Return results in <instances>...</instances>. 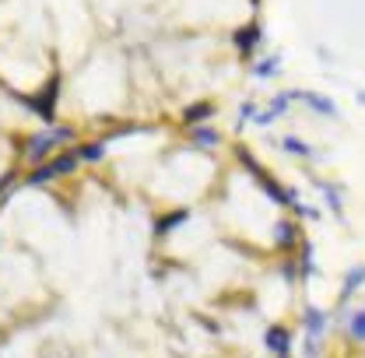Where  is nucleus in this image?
I'll return each instance as SVG.
<instances>
[{
	"mask_svg": "<svg viewBox=\"0 0 365 358\" xmlns=\"http://www.w3.org/2000/svg\"><path fill=\"white\" fill-rule=\"evenodd\" d=\"M67 140H74V131H71V127H49L46 134H36L32 140H29V151H25V155H29L32 165H39L43 158L53 155L56 144H67Z\"/></svg>",
	"mask_w": 365,
	"mask_h": 358,
	"instance_id": "1",
	"label": "nucleus"
},
{
	"mask_svg": "<svg viewBox=\"0 0 365 358\" xmlns=\"http://www.w3.org/2000/svg\"><path fill=\"white\" fill-rule=\"evenodd\" d=\"M78 151H67V155H56L53 162H43V165H36L25 183H32V186H39V183H49V179H60V176H71L74 169H78Z\"/></svg>",
	"mask_w": 365,
	"mask_h": 358,
	"instance_id": "2",
	"label": "nucleus"
},
{
	"mask_svg": "<svg viewBox=\"0 0 365 358\" xmlns=\"http://www.w3.org/2000/svg\"><path fill=\"white\" fill-rule=\"evenodd\" d=\"M56 98H60V74H53L49 85H46L39 95H29V98H21V102H25L29 109H36L43 123H53V120H56Z\"/></svg>",
	"mask_w": 365,
	"mask_h": 358,
	"instance_id": "3",
	"label": "nucleus"
},
{
	"mask_svg": "<svg viewBox=\"0 0 365 358\" xmlns=\"http://www.w3.org/2000/svg\"><path fill=\"white\" fill-rule=\"evenodd\" d=\"M264 344H267V348H271L274 355H288V348H292V334H288V330H284V327H277V323H274V327H267V334H264Z\"/></svg>",
	"mask_w": 365,
	"mask_h": 358,
	"instance_id": "4",
	"label": "nucleus"
},
{
	"mask_svg": "<svg viewBox=\"0 0 365 358\" xmlns=\"http://www.w3.org/2000/svg\"><path fill=\"white\" fill-rule=\"evenodd\" d=\"M232 43H235L239 53H250L257 43H264V29H260V25H246V29H239V32L232 36Z\"/></svg>",
	"mask_w": 365,
	"mask_h": 358,
	"instance_id": "5",
	"label": "nucleus"
},
{
	"mask_svg": "<svg viewBox=\"0 0 365 358\" xmlns=\"http://www.w3.org/2000/svg\"><path fill=\"white\" fill-rule=\"evenodd\" d=\"M365 285V264H355V267L344 274V288H341V299H351L359 288Z\"/></svg>",
	"mask_w": 365,
	"mask_h": 358,
	"instance_id": "6",
	"label": "nucleus"
},
{
	"mask_svg": "<svg viewBox=\"0 0 365 358\" xmlns=\"http://www.w3.org/2000/svg\"><path fill=\"white\" fill-rule=\"evenodd\" d=\"M302 327H306V337H309V341H317L319 334H323V327H327V313H319V310H306Z\"/></svg>",
	"mask_w": 365,
	"mask_h": 358,
	"instance_id": "7",
	"label": "nucleus"
},
{
	"mask_svg": "<svg viewBox=\"0 0 365 358\" xmlns=\"http://www.w3.org/2000/svg\"><path fill=\"white\" fill-rule=\"evenodd\" d=\"M299 98H306L317 113H323V116H330V120H337V106L327 98V95H313V91H299Z\"/></svg>",
	"mask_w": 365,
	"mask_h": 358,
	"instance_id": "8",
	"label": "nucleus"
},
{
	"mask_svg": "<svg viewBox=\"0 0 365 358\" xmlns=\"http://www.w3.org/2000/svg\"><path fill=\"white\" fill-rule=\"evenodd\" d=\"M313 186L317 190H323V197H327V204H330V211L334 215H341V186H334V183H327V179H313Z\"/></svg>",
	"mask_w": 365,
	"mask_h": 358,
	"instance_id": "9",
	"label": "nucleus"
},
{
	"mask_svg": "<svg viewBox=\"0 0 365 358\" xmlns=\"http://www.w3.org/2000/svg\"><path fill=\"white\" fill-rule=\"evenodd\" d=\"M211 113H215V106H211V102H197V106H190V109L182 113V123H186V127H193V123H204Z\"/></svg>",
	"mask_w": 365,
	"mask_h": 358,
	"instance_id": "10",
	"label": "nucleus"
},
{
	"mask_svg": "<svg viewBox=\"0 0 365 358\" xmlns=\"http://www.w3.org/2000/svg\"><path fill=\"white\" fill-rule=\"evenodd\" d=\"M281 148L288 151V155H299V158H317V151L306 144V140H299V137H281Z\"/></svg>",
	"mask_w": 365,
	"mask_h": 358,
	"instance_id": "11",
	"label": "nucleus"
},
{
	"mask_svg": "<svg viewBox=\"0 0 365 358\" xmlns=\"http://www.w3.org/2000/svg\"><path fill=\"white\" fill-rule=\"evenodd\" d=\"M348 337H351V341H359V344H365V310L348 319Z\"/></svg>",
	"mask_w": 365,
	"mask_h": 358,
	"instance_id": "12",
	"label": "nucleus"
},
{
	"mask_svg": "<svg viewBox=\"0 0 365 358\" xmlns=\"http://www.w3.org/2000/svg\"><path fill=\"white\" fill-rule=\"evenodd\" d=\"M106 155V144L102 140H91V144H81L78 148V158H85V162H98Z\"/></svg>",
	"mask_w": 365,
	"mask_h": 358,
	"instance_id": "13",
	"label": "nucleus"
},
{
	"mask_svg": "<svg viewBox=\"0 0 365 358\" xmlns=\"http://www.w3.org/2000/svg\"><path fill=\"white\" fill-rule=\"evenodd\" d=\"M292 98H299V91H281V95L271 102V109H267V113H271V116H281V113L288 109V102H292Z\"/></svg>",
	"mask_w": 365,
	"mask_h": 358,
	"instance_id": "14",
	"label": "nucleus"
},
{
	"mask_svg": "<svg viewBox=\"0 0 365 358\" xmlns=\"http://www.w3.org/2000/svg\"><path fill=\"white\" fill-rule=\"evenodd\" d=\"M277 71H281V67H277V56H267L264 63H257V67H253V74H257V78H274Z\"/></svg>",
	"mask_w": 365,
	"mask_h": 358,
	"instance_id": "15",
	"label": "nucleus"
},
{
	"mask_svg": "<svg viewBox=\"0 0 365 358\" xmlns=\"http://www.w3.org/2000/svg\"><path fill=\"white\" fill-rule=\"evenodd\" d=\"M277 242H281V246L295 242V228H292L288 222H281V225H277Z\"/></svg>",
	"mask_w": 365,
	"mask_h": 358,
	"instance_id": "16",
	"label": "nucleus"
},
{
	"mask_svg": "<svg viewBox=\"0 0 365 358\" xmlns=\"http://www.w3.org/2000/svg\"><path fill=\"white\" fill-rule=\"evenodd\" d=\"M186 215H190V211H173V215H169V218H162V222H158V235H165V232H169V225L182 222V218H186Z\"/></svg>",
	"mask_w": 365,
	"mask_h": 358,
	"instance_id": "17",
	"label": "nucleus"
},
{
	"mask_svg": "<svg viewBox=\"0 0 365 358\" xmlns=\"http://www.w3.org/2000/svg\"><path fill=\"white\" fill-rule=\"evenodd\" d=\"M193 140H197V144H207V148H211V144H218V134H215V131H197V134H193Z\"/></svg>",
	"mask_w": 365,
	"mask_h": 358,
	"instance_id": "18",
	"label": "nucleus"
},
{
	"mask_svg": "<svg viewBox=\"0 0 365 358\" xmlns=\"http://www.w3.org/2000/svg\"><path fill=\"white\" fill-rule=\"evenodd\" d=\"M313 270H317V264H313V250H309V246H306V250H302V274H306V277H309V274H313Z\"/></svg>",
	"mask_w": 365,
	"mask_h": 358,
	"instance_id": "19",
	"label": "nucleus"
},
{
	"mask_svg": "<svg viewBox=\"0 0 365 358\" xmlns=\"http://www.w3.org/2000/svg\"><path fill=\"white\" fill-rule=\"evenodd\" d=\"M359 102H365V91H359Z\"/></svg>",
	"mask_w": 365,
	"mask_h": 358,
	"instance_id": "20",
	"label": "nucleus"
},
{
	"mask_svg": "<svg viewBox=\"0 0 365 358\" xmlns=\"http://www.w3.org/2000/svg\"><path fill=\"white\" fill-rule=\"evenodd\" d=\"M4 186H7V179H4V183H0V190H4Z\"/></svg>",
	"mask_w": 365,
	"mask_h": 358,
	"instance_id": "21",
	"label": "nucleus"
}]
</instances>
